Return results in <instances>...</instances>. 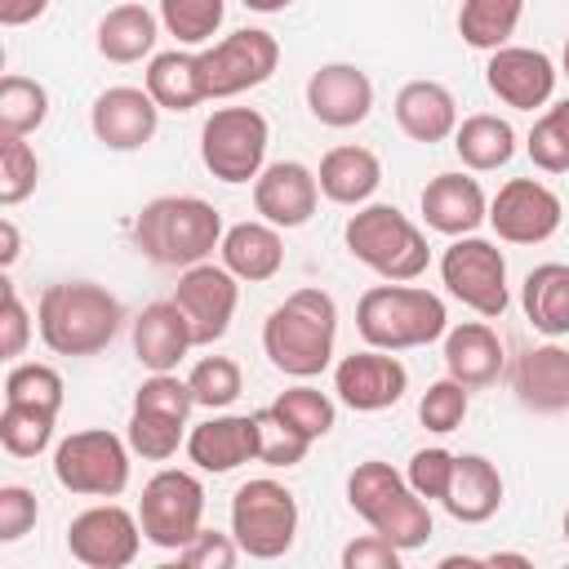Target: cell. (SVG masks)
I'll list each match as a JSON object with an SVG mask.
<instances>
[{
	"label": "cell",
	"mask_w": 569,
	"mask_h": 569,
	"mask_svg": "<svg viewBox=\"0 0 569 569\" xmlns=\"http://www.w3.org/2000/svg\"><path fill=\"white\" fill-rule=\"evenodd\" d=\"M120 320V298L93 280H58L40 293L36 307L40 342L53 356H98L116 338Z\"/></svg>",
	"instance_id": "obj_1"
},
{
	"label": "cell",
	"mask_w": 569,
	"mask_h": 569,
	"mask_svg": "<svg viewBox=\"0 0 569 569\" xmlns=\"http://www.w3.org/2000/svg\"><path fill=\"white\" fill-rule=\"evenodd\" d=\"M338 307L325 289H293L262 320V351L289 378H316L333 360Z\"/></svg>",
	"instance_id": "obj_2"
},
{
	"label": "cell",
	"mask_w": 569,
	"mask_h": 569,
	"mask_svg": "<svg viewBox=\"0 0 569 569\" xmlns=\"http://www.w3.org/2000/svg\"><path fill=\"white\" fill-rule=\"evenodd\" d=\"M222 213L200 196H156L133 218V244L156 267H196L222 244Z\"/></svg>",
	"instance_id": "obj_3"
},
{
	"label": "cell",
	"mask_w": 569,
	"mask_h": 569,
	"mask_svg": "<svg viewBox=\"0 0 569 569\" xmlns=\"http://www.w3.org/2000/svg\"><path fill=\"white\" fill-rule=\"evenodd\" d=\"M356 329L378 351H409V347H427L445 338L449 316L431 289H418L409 280H387L360 293Z\"/></svg>",
	"instance_id": "obj_4"
},
{
	"label": "cell",
	"mask_w": 569,
	"mask_h": 569,
	"mask_svg": "<svg viewBox=\"0 0 569 569\" xmlns=\"http://www.w3.org/2000/svg\"><path fill=\"white\" fill-rule=\"evenodd\" d=\"M347 502L351 511L382 538H391L400 551H413L431 538V511L427 498L413 493V485L391 467V462H356L347 476Z\"/></svg>",
	"instance_id": "obj_5"
},
{
	"label": "cell",
	"mask_w": 569,
	"mask_h": 569,
	"mask_svg": "<svg viewBox=\"0 0 569 569\" xmlns=\"http://www.w3.org/2000/svg\"><path fill=\"white\" fill-rule=\"evenodd\" d=\"M347 253L382 280H418L431 262L422 227L396 204H360L342 227Z\"/></svg>",
	"instance_id": "obj_6"
},
{
	"label": "cell",
	"mask_w": 569,
	"mask_h": 569,
	"mask_svg": "<svg viewBox=\"0 0 569 569\" xmlns=\"http://www.w3.org/2000/svg\"><path fill=\"white\" fill-rule=\"evenodd\" d=\"M231 533L244 556L280 560L298 538V498L271 476L244 480L231 493Z\"/></svg>",
	"instance_id": "obj_7"
},
{
	"label": "cell",
	"mask_w": 569,
	"mask_h": 569,
	"mask_svg": "<svg viewBox=\"0 0 569 569\" xmlns=\"http://www.w3.org/2000/svg\"><path fill=\"white\" fill-rule=\"evenodd\" d=\"M271 124L258 107H218L200 124V160L218 182H253L267 169Z\"/></svg>",
	"instance_id": "obj_8"
},
{
	"label": "cell",
	"mask_w": 569,
	"mask_h": 569,
	"mask_svg": "<svg viewBox=\"0 0 569 569\" xmlns=\"http://www.w3.org/2000/svg\"><path fill=\"white\" fill-rule=\"evenodd\" d=\"M129 440L107 427L71 431L53 449V480L80 498H116L129 485Z\"/></svg>",
	"instance_id": "obj_9"
},
{
	"label": "cell",
	"mask_w": 569,
	"mask_h": 569,
	"mask_svg": "<svg viewBox=\"0 0 569 569\" xmlns=\"http://www.w3.org/2000/svg\"><path fill=\"white\" fill-rule=\"evenodd\" d=\"M204 485L191 471L164 467L142 485L138 498V525L142 538L160 551H182L204 525Z\"/></svg>",
	"instance_id": "obj_10"
},
{
	"label": "cell",
	"mask_w": 569,
	"mask_h": 569,
	"mask_svg": "<svg viewBox=\"0 0 569 569\" xmlns=\"http://www.w3.org/2000/svg\"><path fill=\"white\" fill-rule=\"evenodd\" d=\"M440 280L462 307H471L485 320H498L507 311V302H511V293H507V258H502V249L493 240H485L476 231L471 236H453V244L440 253Z\"/></svg>",
	"instance_id": "obj_11"
},
{
	"label": "cell",
	"mask_w": 569,
	"mask_h": 569,
	"mask_svg": "<svg viewBox=\"0 0 569 569\" xmlns=\"http://www.w3.org/2000/svg\"><path fill=\"white\" fill-rule=\"evenodd\" d=\"M280 67V40L262 27H240L209 49H200V80L204 98H236L244 89H258Z\"/></svg>",
	"instance_id": "obj_12"
},
{
	"label": "cell",
	"mask_w": 569,
	"mask_h": 569,
	"mask_svg": "<svg viewBox=\"0 0 569 569\" xmlns=\"http://www.w3.org/2000/svg\"><path fill=\"white\" fill-rule=\"evenodd\" d=\"M138 547H142L138 511H129L120 502L84 507L67 525V551L84 569H124V565L138 560Z\"/></svg>",
	"instance_id": "obj_13"
},
{
	"label": "cell",
	"mask_w": 569,
	"mask_h": 569,
	"mask_svg": "<svg viewBox=\"0 0 569 569\" xmlns=\"http://www.w3.org/2000/svg\"><path fill=\"white\" fill-rule=\"evenodd\" d=\"M173 302L191 325V342L196 347H213L231 329V316H236V302H240V280L222 262L204 258V262H196V267H187L178 276Z\"/></svg>",
	"instance_id": "obj_14"
},
{
	"label": "cell",
	"mask_w": 569,
	"mask_h": 569,
	"mask_svg": "<svg viewBox=\"0 0 569 569\" xmlns=\"http://www.w3.org/2000/svg\"><path fill=\"white\" fill-rule=\"evenodd\" d=\"M565 204L560 196L538 178H511L489 200V227L507 244H542L560 231Z\"/></svg>",
	"instance_id": "obj_15"
},
{
	"label": "cell",
	"mask_w": 569,
	"mask_h": 569,
	"mask_svg": "<svg viewBox=\"0 0 569 569\" xmlns=\"http://www.w3.org/2000/svg\"><path fill=\"white\" fill-rule=\"evenodd\" d=\"M405 387H409V369L391 351H378V347L351 351L333 365V391L356 413L391 409L405 396Z\"/></svg>",
	"instance_id": "obj_16"
},
{
	"label": "cell",
	"mask_w": 569,
	"mask_h": 569,
	"mask_svg": "<svg viewBox=\"0 0 569 569\" xmlns=\"http://www.w3.org/2000/svg\"><path fill=\"white\" fill-rule=\"evenodd\" d=\"M556 62L542 49H525V44H502L489 53L485 62V84L498 102L516 107V111H538L551 102L556 93Z\"/></svg>",
	"instance_id": "obj_17"
},
{
	"label": "cell",
	"mask_w": 569,
	"mask_h": 569,
	"mask_svg": "<svg viewBox=\"0 0 569 569\" xmlns=\"http://www.w3.org/2000/svg\"><path fill=\"white\" fill-rule=\"evenodd\" d=\"M160 102L138 84H111L89 107V129L107 151H138L156 138Z\"/></svg>",
	"instance_id": "obj_18"
},
{
	"label": "cell",
	"mask_w": 569,
	"mask_h": 569,
	"mask_svg": "<svg viewBox=\"0 0 569 569\" xmlns=\"http://www.w3.org/2000/svg\"><path fill=\"white\" fill-rule=\"evenodd\" d=\"M316 204H320V182L302 160H276L253 178V209L262 213V222L280 231L307 227Z\"/></svg>",
	"instance_id": "obj_19"
},
{
	"label": "cell",
	"mask_w": 569,
	"mask_h": 569,
	"mask_svg": "<svg viewBox=\"0 0 569 569\" xmlns=\"http://www.w3.org/2000/svg\"><path fill=\"white\" fill-rule=\"evenodd\" d=\"M307 111L329 129H351L373 111V80L356 62H325L307 80Z\"/></svg>",
	"instance_id": "obj_20"
},
{
	"label": "cell",
	"mask_w": 569,
	"mask_h": 569,
	"mask_svg": "<svg viewBox=\"0 0 569 569\" xmlns=\"http://www.w3.org/2000/svg\"><path fill=\"white\" fill-rule=\"evenodd\" d=\"M511 391L533 413H565L569 409V347L542 342L516 356Z\"/></svg>",
	"instance_id": "obj_21"
},
{
	"label": "cell",
	"mask_w": 569,
	"mask_h": 569,
	"mask_svg": "<svg viewBox=\"0 0 569 569\" xmlns=\"http://www.w3.org/2000/svg\"><path fill=\"white\" fill-rule=\"evenodd\" d=\"M422 218L440 236H471L489 222V196L471 173H436L422 187Z\"/></svg>",
	"instance_id": "obj_22"
},
{
	"label": "cell",
	"mask_w": 569,
	"mask_h": 569,
	"mask_svg": "<svg viewBox=\"0 0 569 569\" xmlns=\"http://www.w3.org/2000/svg\"><path fill=\"white\" fill-rule=\"evenodd\" d=\"M187 458L200 471H236L249 458H258V431H253V413H213L209 422L191 427L187 436Z\"/></svg>",
	"instance_id": "obj_23"
},
{
	"label": "cell",
	"mask_w": 569,
	"mask_h": 569,
	"mask_svg": "<svg viewBox=\"0 0 569 569\" xmlns=\"http://www.w3.org/2000/svg\"><path fill=\"white\" fill-rule=\"evenodd\" d=\"M191 325L187 316L178 311V302H151L142 307V316L133 320V356L142 369L151 373H173L178 360L191 351Z\"/></svg>",
	"instance_id": "obj_24"
},
{
	"label": "cell",
	"mask_w": 569,
	"mask_h": 569,
	"mask_svg": "<svg viewBox=\"0 0 569 569\" xmlns=\"http://www.w3.org/2000/svg\"><path fill=\"white\" fill-rule=\"evenodd\" d=\"M396 124L413 142H445L458 129V102L440 80H405L396 93Z\"/></svg>",
	"instance_id": "obj_25"
},
{
	"label": "cell",
	"mask_w": 569,
	"mask_h": 569,
	"mask_svg": "<svg viewBox=\"0 0 569 569\" xmlns=\"http://www.w3.org/2000/svg\"><path fill=\"white\" fill-rule=\"evenodd\" d=\"M440 507L462 525H485L502 507V476L485 453H458Z\"/></svg>",
	"instance_id": "obj_26"
},
{
	"label": "cell",
	"mask_w": 569,
	"mask_h": 569,
	"mask_svg": "<svg viewBox=\"0 0 569 569\" xmlns=\"http://www.w3.org/2000/svg\"><path fill=\"white\" fill-rule=\"evenodd\" d=\"M222 267L236 276V280H249V284H262L271 276H280L284 267V240H280V227L271 222H236L222 231Z\"/></svg>",
	"instance_id": "obj_27"
},
{
	"label": "cell",
	"mask_w": 569,
	"mask_h": 569,
	"mask_svg": "<svg viewBox=\"0 0 569 569\" xmlns=\"http://www.w3.org/2000/svg\"><path fill=\"white\" fill-rule=\"evenodd\" d=\"M502 338L485 325V320H462L453 329H445V369L449 378H458L462 387H489L502 373Z\"/></svg>",
	"instance_id": "obj_28"
},
{
	"label": "cell",
	"mask_w": 569,
	"mask_h": 569,
	"mask_svg": "<svg viewBox=\"0 0 569 569\" xmlns=\"http://www.w3.org/2000/svg\"><path fill=\"white\" fill-rule=\"evenodd\" d=\"M316 182H320V196L325 200L347 204V209H360V204H369V196L382 182V160L369 147L347 142V147L325 151V160L316 169Z\"/></svg>",
	"instance_id": "obj_29"
},
{
	"label": "cell",
	"mask_w": 569,
	"mask_h": 569,
	"mask_svg": "<svg viewBox=\"0 0 569 569\" xmlns=\"http://www.w3.org/2000/svg\"><path fill=\"white\" fill-rule=\"evenodd\" d=\"M525 316L547 338H569V262H538L520 284Z\"/></svg>",
	"instance_id": "obj_30"
},
{
	"label": "cell",
	"mask_w": 569,
	"mask_h": 569,
	"mask_svg": "<svg viewBox=\"0 0 569 569\" xmlns=\"http://www.w3.org/2000/svg\"><path fill=\"white\" fill-rule=\"evenodd\" d=\"M160 40V18L142 4H116L98 22V53L107 62H142Z\"/></svg>",
	"instance_id": "obj_31"
},
{
	"label": "cell",
	"mask_w": 569,
	"mask_h": 569,
	"mask_svg": "<svg viewBox=\"0 0 569 569\" xmlns=\"http://www.w3.org/2000/svg\"><path fill=\"white\" fill-rule=\"evenodd\" d=\"M160 111H191L204 102V80H200V53L187 49H164L151 53L147 62V84H142Z\"/></svg>",
	"instance_id": "obj_32"
},
{
	"label": "cell",
	"mask_w": 569,
	"mask_h": 569,
	"mask_svg": "<svg viewBox=\"0 0 569 569\" xmlns=\"http://www.w3.org/2000/svg\"><path fill=\"white\" fill-rule=\"evenodd\" d=\"M453 151L471 173H493L516 156V129L502 116L476 111L467 120H458L453 129Z\"/></svg>",
	"instance_id": "obj_33"
},
{
	"label": "cell",
	"mask_w": 569,
	"mask_h": 569,
	"mask_svg": "<svg viewBox=\"0 0 569 569\" xmlns=\"http://www.w3.org/2000/svg\"><path fill=\"white\" fill-rule=\"evenodd\" d=\"M520 13H525V0H462L458 9V36L471 44V49H502L511 44L516 27H520Z\"/></svg>",
	"instance_id": "obj_34"
},
{
	"label": "cell",
	"mask_w": 569,
	"mask_h": 569,
	"mask_svg": "<svg viewBox=\"0 0 569 569\" xmlns=\"http://www.w3.org/2000/svg\"><path fill=\"white\" fill-rule=\"evenodd\" d=\"M49 120V89L31 76H4L0 80V133H36Z\"/></svg>",
	"instance_id": "obj_35"
},
{
	"label": "cell",
	"mask_w": 569,
	"mask_h": 569,
	"mask_svg": "<svg viewBox=\"0 0 569 569\" xmlns=\"http://www.w3.org/2000/svg\"><path fill=\"white\" fill-rule=\"evenodd\" d=\"M53 422H58V413H49V409H31V405H9L4 400V409H0V445H4V453H13V458L44 453L49 440H53Z\"/></svg>",
	"instance_id": "obj_36"
},
{
	"label": "cell",
	"mask_w": 569,
	"mask_h": 569,
	"mask_svg": "<svg viewBox=\"0 0 569 569\" xmlns=\"http://www.w3.org/2000/svg\"><path fill=\"white\" fill-rule=\"evenodd\" d=\"M227 0H160V27L178 44H209L222 27Z\"/></svg>",
	"instance_id": "obj_37"
},
{
	"label": "cell",
	"mask_w": 569,
	"mask_h": 569,
	"mask_svg": "<svg viewBox=\"0 0 569 569\" xmlns=\"http://www.w3.org/2000/svg\"><path fill=\"white\" fill-rule=\"evenodd\" d=\"M525 151L542 173H569V98H560L533 120Z\"/></svg>",
	"instance_id": "obj_38"
},
{
	"label": "cell",
	"mask_w": 569,
	"mask_h": 569,
	"mask_svg": "<svg viewBox=\"0 0 569 569\" xmlns=\"http://www.w3.org/2000/svg\"><path fill=\"white\" fill-rule=\"evenodd\" d=\"M62 373L53 365H36V360H18L4 373V400L9 405H31V409H62Z\"/></svg>",
	"instance_id": "obj_39"
},
{
	"label": "cell",
	"mask_w": 569,
	"mask_h": 569,
	"mask_svg": "<svg viewBox=\"0 0 569 569\" xmlns=\"http://www.w3.org/2000/svg\"><path fill=\"white\" fill-rule=\"evenodd\" d=\"M253 431H258V458L253 462H267V467H298L311 449V436H302L293 422H284L271 405L253 409Z\"/></svg>",
	"instance_id": "obj_40"
},
{
	"label": "cell",
	"mask_w": 569,
	"mask_h": 569,
	"mask_svg": "<svg viewBox=\"0 0 569 569\" xmlns=\"http://www.w3.org/2000/svg\"><path fill=\"white\" fill-rule=\"evenodd\" d=\"M40 182V156L27 138L18 133H0V204L13 209L22 204Z\"/></svg>",
	"instance_id": "obj_41"
},
{
	"label": "cell",
	"mask_w": 569,
	"mask_h": 569,
	"mask_svg": "<svg viewBox=\"0 0 569 569\" xmlns=\"http://www.w3.org/2000/svg\"><path fill=\"white\" fill-rule=\"evenodd\" d=\"M271 409L284 418V422H293L302 436H311V440H320V436H329L333 431V400L320 391V387H307V382H298V387H284L276 400H271Z\"/></svg>",
	"instance_id": "obj_42"
},
{
	"label": "cell",
	"mask_w": 569,
	"mask_h": 569,
	"mask_svg": "<svg viewBox=\"0 0 569 569\" xmlns=\"http://www.w3.org/2000/svg\"><path fill=\"white\" fill-rule=\"evenodd\" d=\"M187 382H191V396H196L200 409H227L244 391L240 365L231 356H204V360H196V369L187 373Z\"/></svg>",
	"instance_id": "obj_43"
},
{
	"label": "cell",
	"mask_w": 569,
	"mask_h": 569,
	"mask_svg": "<svg viewBox=\"0 0 569 569\" xmlns=\"http://www.w3.org/2000/svg\"><path fill=\"white\" fill-rule=\"evenodd\" d=\"M182 427H187V422H178V418H164V413H151V409H129V431H124V440H129V449L142 453L147 462H164V458L178 453Z\"/></svg>",
	"instance_id": "obj_44"
},
{
	"label": "cell",
	"mask_w": 569,
	"mask_h": 569,
	"mask_svg": "<svg viewBox=\"0 0 569 569\" xmlns=\"http://www.w3.org/2000/svg\"><path fill=\"white\" fill-rule=\"evenodd\" d=\"M471 387H462L458 378H440V382H431L427 391H422V400H418V418H422V427L427 431H436V436H449V431H458L462 427V418H467V409H471V396H467Z\"/></svg>",
	"instance_id": "obj_45"
},
{
	"label": "cell",
	"mask_w": 569,
	"mask_h": 569,
	"mask_svg": "<svg viewBox=\"0 0 569 569\" xmlns=\"http://www.w3.org/2000/svg\"><path fill=\"white\" fill-rule=\"evenodd\" d=\"M133 409H151V413H164V418L187 422V413L196 409V396H191V382H187V378L151 373V378L133 391Z\"/></svg>",
	"instance_id": "obj_46"
},
{
	"label": "cell",
	"mask_w": 569,
	"mask_h": 569,
	"mask_svg": "<svg viewBox=\"0 0 569 569\" xmlns=\"http://www.w3.org/2000/svg\"><path fill=\"white\" fill-rule=\"evenodd\" d=\"M453 458H458V453H449V449H440V445L418 449V453L409 458V467H405V480L413 485L418 498L440 502L445 489H449V476H453Z\"/></svg>",
	"instance_id": "obj_47"
},
{
	"label": "cell",
	"mask_w": 569,
	"mask_h": 569,
	"mask_svg": "<svg viewBox=\"0 0 569 569\" xmlns=\"http://www.w3.org/2000/svg\"><path fill=\"white\" fill-rule=\"evenodd\" d=\"M236 556H240L236 533H218V529H200V533L178 551V560H182L187 569H231Z\"/></svg>",
	"instance_id": "obj_48"
},
{
	"label": "cell",
	"mask_w": 569,
	"mask_h": 569,
	"mask_svg": "<svg viewBox=\"0 0 569 569\" xmlns=\"http://www.w3.org/2000/svg\"><path fill=\"white\" fill-rule=\"evenodd\" d=\"M36 493L27 485H0V542H18L36 525Z\"/></svg>",
	"instance_id": "obj_49"
},
{
	"label": "cell",
	"mask_w": 569,
	"mask_h": 569,
	"mask_svg": "<svg viewBox=\"0 0 569 569\" xmlns=\"http://www.w3.org/2000/svg\"><path fill=\"white\" fill-rule=\"evenodd\" d=\"M342 569H400V547L382 533H365L342 547Z\"/></svg>",
	"instance_id": "obj_50"
},
{
	"label": "cell",
	"mask_w": 569,
	"mask_h": 569,
	"mask_svg": "<svg viewBox=\"0 0 569 569\" xmlns=\"http://www.w3.org/2000/svg\"><path fill=\"white\" fill-rule=\"evenodd\" d=\"M4 284V342H0V351H4V360H18L22 351H27V338H31V320H27V307H22V298H18V289H13V280H0Z\"/></svg>",
	"instance_id": "obj_51"
},
{
	"label": "cell",
	"mask_w": 569,
	"mask_h": 569,
	"mask_svg": "<svg viewBox=\"0 0 569 569\" xmlns=\"http://www.w3.org/2000/svg\"><path fill=\"white\" fill-rule=\"evenodd\" d=\"M49 9V0H0V22L4 27H27Z\"/></svg>",
	"instance_id": "obj_52"
},
{
	"label": "cell",
	"mask_w": 569,
	"mask_h": 569,
	"mask_svg": "<svg viewBox=\"0 0 569 569\" xmlns=\"http://www.w3.org/2000/svg\"><path fill=\"white\" fill-rule=\"evenodd\" d=\"M22 253V240H18V227L13 218H0V267H13Z\"/></svg>",
	"instance_id": "obj_53"
},
{
	"label": "cell",
	"mask_w": 569,
	"mask_h": 569,
	"mask_svg": "<svg viewBox=\"0 0 569 569\" xmlns=\"http://www.w3.org/2000/svg\"><path fill=\"white\" fill-rule=\"evenodd\" d=\"M244 9H253V13H280L284 4H293V0H240Z\"/></svg>",
	"instance_id": "obj_54"
},
{
	"label": "cell",
	"mask_w": 569,
	"mask_h": 569,
	"mask_svg": "<svg viewBox=\"0 0 569 569\" xmlns=\"http://www.w3.org/2000/svg\"><path fill=\"white\" fill-rule=\"evenodd\" d=\"M560 71L569 76V36H565V49H560Z\"/></svg>",
	"instance_id": "obj_55"
},
{
	"label": "cell",
	"mask_w": 569,
	"mask_h": 569,
	"mask_svg": "<svg viewBox=\"0 0 569 569\" xmlns=\"http://www.w3.org/2000/svg\"><path fill=\"white\" fill-rule=\"evenodd\" d=\"M560 529H565V542H569V507H565V520H560Z\"/></svg>",
	"instance_id": "obj_56"
}]
</instances>
